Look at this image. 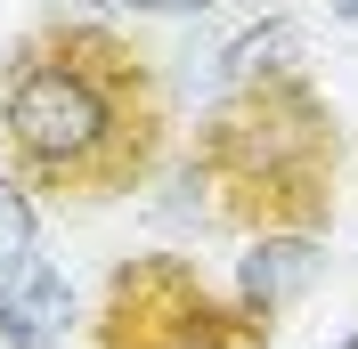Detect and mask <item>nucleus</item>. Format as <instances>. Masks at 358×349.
I'll return each instance as SVG.
<instances>
[{
  "label": "nucleus",
  "mask_w": 358,
  "mask_h": 349,
  "mask_svg": "<svg viewBox=\"0 0 358 349\" xmlns=\"http://www.w3.org/2000/svg\"><path fill=\"white\" fill-rule=\"evenodd\" d=\"M163 98L147 49H131L106 24H41L0 66V138L17 171L57 195H122L155 171Z\"/></svg>",
  "instance_id": "1"
},
{
  "label": "nucleus",
  "mask_w": 358,
  "mask_h": 349,
  "mask_svg": "<svg viewBox=\"0 0 358 349\" xmlns=\"http://www.w3.org/2000/svg\"><path fill=\"white\" fill-rule=\"evenodd\" d=\"M196 154L220 187V203L236 219H261V236L268 228H310L317 187L334 171V114L301 73H277V82L228 89L203 122Z\"/></svg>",
  "instance_id": "2"
},
{
  "label": "nucleus",
  "mask_w": 358,
  "mask_h": 349,
  "mask_svg": "<svg viewBox=\"0 0 358 349\" xmlns=\"http://www.w3.org/2000/svg\"><path fill=\"white\" fill-rule=\"evenodd\" d=\"M98 349H268V317L220 309L187 260H131L106 284Z\"/></svg>",
  "instance_id": "3"
},
{
  "label": "nucleus",
  "mask_w": 358,
  "mask_h": 349,
  "mask_svg": "<svg viewBox=\"0 0 358 349\" xmlns=\"http://www.w3.org/2000/svg\"><path fill=\"white\" fill-rule=\"evenodd\" d=\"M326 268V252H317L310 228H268L261 244H252L245 260H236V309H252V317H268V309H285L301 284Z\"/></svg>",
  "instance_id": "4"
},
{
  "label": "nucleus",
  "mask_w": 358,
  "mask_h": 349,
  "mask_svg": "<svg viewBox=\"0 0 358 349\" xmlns=\"http://www.w3.org/2000/svg\"><path fill=\"white\" fill-rule=\"evenodd\" d=\"M66 325H73V292L49 260H33L0 292V349H66Z\"/></svg>",
  "instance_id": "5"
},
{
  "label": "nucleus",
  "mask_w": 358,
  "mask_h": 349,
  "mask_svg": "<svg viewBox=\"0 0 358 349\" xmlns=\"http://www.w3.org/2000/svg\"><path fill=\"white\" fill-rule=\"evenodd\" d=\"M293 49H301V33H293L285 17H268V24H252L245 41H228V49H220V73H212V82H220V89H252V82H277V73H293V66H285Z\"/></svg>",
  "instance_id": "6"
},
{
  "label": "nucleus",
  "mask_w": 358,
  "mask_h": 349,
  "mask_svg": "<svg viewBox=\"0 0 358 349\" xmlns=\"http://www.w3.org/2000/svg\"><path fill=\"white\" fill-rule=\"evenodd\" d=\"M41 260V219H33V195L24 179H0V292Z\"/></svg>",
  "instance_id": "7"
},
{
  "label": "nucleus",
  "mask_w": 358,
  "mask_h": 349,
  "mask_svg": "<svg viewBox=\"0 0 358 349\" xmlns=\"http://www.w3.org/2000/svg\"><path fill=\"white\" fill-rule=\"evenodd\" d=\"M114 8H131V17H212L220 0H114Z\"/></svg>",
  "instance_id": "8"
},
{
  "label": "nucleus",
  "mask_w": 358,
  "mask_h": 349,
  "mask_svg": "<svg viewBox=\"0 0 358 349\" xmlns=\"http://www.w3.org/2000/svg\"><path fill=\"white\" fill-rule=\"evenodd\" d=\"M334 17H342V24H358V0H334Z\"/></svg>",
  "instance_id": "9"
},
{
  "label": "nucleus",
  "mask_w": 358,
  "mask_h": 349,
  "mask_svg": "<svg viewBox=\"0 0 358 349\" xmlns=\"http://www.w3.org/2000/svg\"><path fill=\"white\" fill-rule=\"evenodd\" d=\"M334 349H358V333H350V341H334Z\"/></svg>",
  "instance_id": "10"
}]
</instances>
